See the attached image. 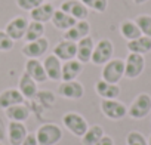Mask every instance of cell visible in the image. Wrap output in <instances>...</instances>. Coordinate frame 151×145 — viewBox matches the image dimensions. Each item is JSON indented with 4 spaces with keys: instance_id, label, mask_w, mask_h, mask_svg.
<instances>
[{
    "instance_id": "6da1fadb",
    "label": "cell",
    "mask_w": 151,
    "mask_h": 145,
    "mask_svg": "<svg viewBox=\"0 0 151 145\" xmlns=\"http://www.w3.org/2000/svg\"><path fill=\"white\" fill-rule=\"evenodd\" d=\"M101 76L102 80L119 85V82L124 77V61L120 58H111L107 64L102 65Z\"/></svg>"
},
{
    "instance_id": "7a4b0ae2",
    "label": "cell",
    "mask_w": 151,
    "mask_h": 145,
    "mask_svg": "<svg viewBox=\"0 0 151 145\" xmlns=\"http://www.w3.org/2000/svg\"><path fill=\"white\" fill-rule=\"evenodd\" d=\"M62 124L67 127L68 132H71L74 136H77V138H82V136L86 133L88 127H89L86 118H85L82 114L76 113V111H68V113H65V114L62 116Z\"/></svg>"
},
{
    "instance_id": "3957f363",
    "label": "cell",
    "mask_w": 151,
    "mask_h": 145,
    "mask_svg": "<svg viewBox=\"0 0 151 145\" xmlns=\"http://www.w3.org/2000/svg\"><path fill=\"white\" fill-rule=\"evenodd\" d=\"M36 138L39 145H55L62 139V130L55 123H45L37 129Z\"/></svg>"
},
{
    "instance_id": "277c9868",
    "label": "cell",
    "mask_w": 151,
    "mask_h": 145,
    "mask_svg": "<svg viewBox=\"0 0 151 145\" xmlns=\"http://www.w3.org/2000/svg\"><path fill=\"white\" fill-rule=\"evenodd\" d=\"M151 113V96L148 93H139L127 108V116L135 120H142Z\"/></svg>"
},
{
    "instance_id": "5b68a950",
    "label": "cell",
    "mask_w": 151,
    "mask_h": 145,
    "mask_svg": "<svg viewBox=\"0 0 151 145\" xmlns=\"http://www.w3.org/2000/svg\"><path fill=\"white\" fill-rule=\"evenodd\" d=\"M114 55V45L110 39H101L95 47H93V53H92V59L91 62L95 65H104L107 64Z\"/></svg>"
},
{
    "instance_id": "8992f818",
    "label": "cell",
    "mask_w": 151,
    "mask_h": 145,
    "mask_svg": "<svg viewBox=\"0 0 151 145\" xmlns=\"http://www.w3.org/2000/svg\"><path fill=\"white\" fill-rule=\"evenodd\" d=\"M145 68V58L139 53H130L124 59V77L129 80L138 79Z\"/></svg>"
},
{
    "instance_id": "52a82bcc",
    "label": "cell",
    "mask_w": 151,
    "mask_h": 145,
    "mask_svg": "<svg viewBox=\"0 0 151 145\" xmlns=\"http://www.w3.org/2000/svg\"><path fill=\"white\" fill-rule=\"evenodd\" d=\"M101 111L110 120H122L127 116V107L117 99H102Z\"/></svg>"
},
{
    "instance_id": "ba28073f",
    "label": "cell",
    "mask_w": 151,
    "mask_h": 145,
    "mask_svg": "<svg viewBox=\"0 0 151 145\" xmlns=\"http://www.w3.org/2000/svg\"><path fill=\"white\" fill-rule=\"evenodd\" d=\"M58 93L59 96L65 98V99H73L77 101L80 98H83L85 95V88L80 82L77 80H71V82H61L59 88H58Z\"/></svg>"
},
{
    "instance_id": "9c48e42d",
    "label": "cell",
    "mask_w": 151,
    "mask_h": 145,
    "mask_svg": "<svg viewBox=\"0 0 151 145\" xmlns=\"http://www.w3.org/2000/svg\"><path fill=\"white\" fill-rule=\"evenodd\" d=\"M47 49H49V40L46 37H42L34 42H27L22 47V55L27 56V59H39L47 52Z\"/></svg>"
},
{
    "instance_id": "30bf717a",
    "label": "cell",
    "mask_w": 151,
    "mask_h": 145,
    "mask_svg": "<svg viewBox=\"0 0 151 145\" xmlns=\"http://www.w3.org/2000/svg\"><path fill=\"white\" fill-rule=\"evenodd\" d=\"M59 9L67 12L68 15H71L77 21L88 19V17H89V9L80 2V0H64V2L61 3Z\"/></svg>"
},
{
    "instance_id": "8fae6325",
    "label": "cell",
    "mask_w": 151,
    "mask_h": 145,
    "mask_svg": "<svg viewBox=\"0 0 151 145\" xmlns=\"http://www.w3.org/2000/svg\"><path fill=\"white\" fill-rule=\"evenodd\" d=\"M27 27H28V21L24 18V17H14L5 27V31L6 34L14 40H21L24 39L25 36V31H27Z\"/></svg>"
},
{
    "instance_id": "7c38bea8",
    "label": "cell",
    "mask_w": 151,
    "mask_h": 145,
    "mask_svg": "<svg viewBox=\"0 0 151 145\" xmlns=\"http://www.w3.org/2000/svg\"><path fill=\"white\" fill-rule=\"evenodd\" d=\"M53 55L58 56L64 62L70 61V59H76V56H77V43L64 39V40H61L55 45Z\"/></svg>"
},
{
    "instance_id": "4fadbf2b",
    "label": "cell",
    "mask_w": 151,
    "mask_h": 145,
    "mask_svg": "<svg viewBox=\"0 0 151 145\" xmlns=\"http://www.w3.org/2000/svg\"><path fill=\"white\" fill-rule=\"evenodd\" d=\"M89 33H91V24L86 19H83V21H77L71 28H68L67 31H64V39L77 43L79 40L88 37Z\"/></svg>"
},
{
    "instance_id": "5bb4252c",
    "label": "cell",
    "mask_w": 151,
    "mask_h": 145,
    "mask_svg": "<svg viewBox=\"0 0 151 145\" xmlns=\"http://www.w3.org/2000/svg\"><path fill=\"white\" fill-rule=\"evenodd\" d=\"M83 65L79 59H70L62 64L61 70V82H71L76 80L83 71Z\"/></svg>"
},
{
    "instance_id": "9a60e30c",
    "label": "cell",
    "mask_w": 151,
    "mask_h": 145,
    "mask_svg": "<svg viewBox=\"0 0 151 145\" xmlns=\"http://www.w3.org/2000/svg\"><path fill=\"white\" fill-rule=\"evenodd\" d=\"M43 67H45V71H46V76L49 80L52 82H59L61 80V70H62V61L55 56L53 53L52 55H47L45 59H43Z\"/></svg>"
},
{
    "instance_id": "2e32d148",
    "label": "cell",
    "mask_w": 151,
    "mask_h": 145,
    "mask_svg": "<svg viewBox=\"0 0 151 145\" xmlns=\"http://www.w3.org/2000/svg\"><path fill=\"white\" fill-rule=\"evenodd\" d=\"M25 74H28L36 83H45L47 80L43 62L39 59H27L25 62Z\"/></svg>"
},
{
    "instance_id": "e0dca14e",
    "label": "cell",
    "mask_w": 151,
    "mask_h": 145,
    "mask_svg": "<svg viewBox=\"0 0 151 145\" xmlns=\"http://www.w3.org/2000/svg\"><path fill=\"white\" fill-rule=\"evenodd\" d=\"M95 92L102 99H117L120 96V86L114 83H108L105 80H98L95 83Z\"/></svg>"
},
{
    "instance_id": "ac0fdd59",
    "label": "cell",
    "mask_w": 151,
    "mask_h": 145,
    "mask_svg": "<svg viewBox=\"0 0 151 145\" xmlns=\"http://www.w3.org/2000/svg\"><path fill=\"white\" fill-rule=\"evenodd\" d=\"M24 96L19 92V89L11 88V89H5L3 92H0V108L6 110L12 105H18V104H24Z\"/></svg>"
},
{
    "instance_id": "d6986e66",
    "label": "cell",
    "mask_w": 151,
    "mask_h": 145,
    "mask_svg": "<svg viewBox=\"0 0 151 145\" xmlns=\"http://www.w3.org/2000/svg\"><path fill=\"white\" fill-rule=\"evenodd\" d=\"M93 47H95V42L91 36L82 39L77 42V56L76 59H79L82 64H88L92 59V53H93Z\"/></svg>"
},
{
    "instance_id": "ffe728a7",
    "label": "cell",
    "mask_w": 151,
    "mask_h": 145,
    "mask_svg": "<svg viewBox=\"0 0 151 145\" xmlns=\"http://www.w3.org/2000/svg\"><path fill=\"white\" fill-rule=\"evenodd\" d=\"M55 8L50 2H45L42 3L40 6H37L36 9H33L30 12V18L31 21H37V22H42V24H46L52 19L53 14H55Z\"/></svg>"
},
{
    "instance_id": "44dd1931",
    "label": "cell",
    "mask_w": 151,
    "mask_h": 145,
    "mask_svg": "<svg viewBox=\"0 0 151 145\" xmlns=\"http://www.w3.org/2000/svg\"><path fill=\"white\" fill-rule=\"evenodd\" d=\"M8 135H9V142L12 145H22L24 139L27 138L28 132L24 123L21 121H11L8 126Z\"/></svg>"
},
{
    "instance_id": "7402d4cb",
    "label": "cell",
    "mask_w": 151,
    "mask_h": 145,
    "mask_svg": "<svg viewBox=\"0 0 151 145\" xmlns=\"http://www.w3.org/2000/svg\"><path fill=\"white\" fill-rule=\"evenodd\" d=\"M50 22H52V25L56 30L67 31L68 28H71L76 22H77V19H74L71 15H68L67 12H64L61 9H56L55 14H53V17H52V19H50Z\"/></svg>"
},
{
    "instance_id": "603a6c76",
    "label": "cell",
    "mask_w": 151,
    "mask_h": 145,
    "mask_svg": "<svg viewBox=\"0 0 151 145\" xmlns=\"http://www.w3.org/2000/svg\"><path fill=\"white\" fill-rule=\"evenodd\" d=\"M126 47H127V50L130 53H139V55L150 53L151 52V37L141 36V37H138L135 40L127 42Z\"/></svg>"
},
{
    "instance_id": "cb8c5ba5",
    "label": "cell",
    "mask_w": 151,
    "mask_h": 145,
    "mask_svg": "<svg viewBox=\"0 0 151 145\" xmlns=\"http://www.w3.org/2000/svg\"><path fill=\"white\" fill-rule=\"evenodd\" d=\"M18 89H19V92L22 93V96L24 98H27V99H31V98H34L36 95H37V83L28 76V74H24L19 77V83H18Z\"/></svg>"
},
{
    "instance_id": "d4e9b609",
    "label": "cell",
    "mask_w": 151,
    "mask_h": 145,
    "mask_svg": "<svg viewBox=\"0 0 151 145\" xmlns=\"http://www.w3.org/2000/svg\"><path fill=\"white\" fill-rule=\"evenodd\" d=\"M5 113H6V117L11 121H21V123H24L30 117V108L27 105H24V104L12 105V107L6 108Z\"/></svg>"
},
{
    "instance_id": "484cf974",
    "label": "cell",
    "mask_w": 151,
    "mask_h": 145,
    "mask_svg": "<svg viewBox=\"0 0 151 145\" xmlns=\"http://www.w3.org/2000/svg\"><path fill=\"white\" fill-rule=\"evenodd\" d=\"M120 34H122V37L126 39L127 42L135 40V39H138V37L142 36V33H141L139 27L136 25L135 19H124V21L120 24Z\"/></svg>"
},
{
    "instance_id": "4316f807",
    "label": "cell",
    "mask_w": 151,
    "mask_h": 145,
    "mask_svg": "<svg viewBox=\"0 0 151 145\" xmlns=\"http://www.w3.org/2000/svg\"><path fill=\"white\" fill-rule=\"evenodd\" d=\"M104 129L102 126L99 124H93V126H89L86 133L82 136V142L83 145H95L98 141H101V138L104 136Z\"/></svg>"
},
{
    "instance_id": "83f0119b",
    "label": "cell",
    "mask_w": 151,
    "mask_h": 145,
    "mask_svg": "<svg viewBox=\"0 0 151 145\" xmlns=\"http://www.w3.org/2000/svg\"><path fill=\"white\" fill-rule=\"evenodd\" d=\"M43 34H45V24L37 22V21H30L27 31H25V36H24V40L25 42H34L37 39H42Z\"/></svg>"
},
{
    "instance_id": "f1b7e54d",
    "label": "cell",
    "mask_w": 151,
    "mask_h": 145,
    "mask_svg": "<svg viewBox=\"0 0 151 145\" xmlns=\"http://www.w3.org/2000/svg\"><path fill=\"white\" fill-rule=\"evenodd\" d=\"M135 22L136 25L139 27L142 36H147V37H151V15L148 14H141L135 18Z\"/></svg>"
},
{
    "instance_id": "f546056e",
    "label": "cell",
    "mask_w": 151,
    "mask_h": 145,
    "mask_svg": "<svg viewBox=\"0 0 151 145\" xmlns=\"http://www.w3.org/2000/svg\"><path fill=\"white\" fill-rule=\"evenodd\" d=\"M80 2L89 9L98 14H104L108 8V0H80Z\"/></svg>"
},
{
    "instance_id": "4dcf8cb0",
    "label": "cell",
    "mask_w": 151,
    "mask_h": 145,
    "mask_svg": "<svg viewBox=\"0 0 151 145\" xmlns=\"http://www.w3.org/2000/svg\"><path fill=\"white\" fill-rule=\"evenodd\" d=\"M126 144L127 145H148V139L141 132L132 130L126 136Z\"/></svg>"
},
{
    "instance_id": "1f68e13d",
    "label": "cell",
    "mask_w": 151,
    "mask_h": 145,
    "mask_svg": "<svg viewBox=\"0 0 151 145\" xmlns=\"http://www.w3.org/2000/svg\"><path fill=\"white\" fill-rule=\"evenodd\" d=\"M15 46V42L6 34L5 30H0V52H9Z\"/></svg>"
},
{
    "instance_id": "d6a6232c",
    "label": "cell",
    "mask_w": 151,
    "mask_h": 145,
    "mask_svg": "<svg viewBox=\"0 0 151 145\" xmlns=\"http://www.w3.org/2000/svg\"><path fill=\"white\" fill-rule=\"evenodd\" d=\"M17 6L22 11L31 12L33 9H36L37 6H40L42 3H45V0H15Z\"/></svg>"
},
{
    "instance_id": "836d02e7",
    "label": "cell",
    "mask_w": 151,
    "mask_h": 145,
    "mask_svg": "<svg viewBox=\"0 0 151 145\" xmlns=\"http://www.w3.org/2000/svg\"><path fill=\"white\" fill-rule=\"evenodd\" d=\"M22 145H39L37 138H36V133H28V135H27V138L24 139Z\"/></svg>"
},
{
    "instance_id": "e575fe53",
    "label": "cell",
    "mask_w": 151,
    "mask_h": 145,
    "mask_svg": "<svg viewBox=\"0 0 151 145\" xmlns=\"http://www.w3.org/2000/svg\"><path fill=\"white\" fill-rule=\"evenodd\" d=\"M95 145H114V141H113V138H111V136L104 135V136L101 138V141H98Z\"/></svg>"
},
{
    "instance_id": "d590c367",
    "label": "cell",
    "mask_w": 151,
    "mask_h": 145,
    "mask_svg": "<svg viewBox=\"0 0 151 145\" xmlns=\"http://www.w3.org/2000/svg\"><path fill=\"white\" fill-rule=\"evenodd\" d=\"M132 2H133L135 5H145L148 0H132Z\"/></svg>"
},
{
    "instance_id": "8d00e7d4",
    "label": "cell",
    "mask_w": 151,
    "mask_h": 145,
    "mask_svg": "<svg viewBox=\"0 0 151 145\" xmlns=\"http://www.w3.org/2000/svg\"><path fill=\"white\" fill-rule=\"evenodd\" d=\"M148 145H151V136L148 138Z\"/></svg>"
},
{
    "instance_id": "74e56055",
    "label": "cell",
    "mask_w": 151,
    "mask_h": 145,
    "mask_svg": "<svg viewBox=\"0 0 151 145\" xmlns=\"http://www.w3.org/2000/svg\"><path fill=\"white\" fill-rule=\"evenodd\" d=\"M46 2H53V0H46Z\"/></svg>"
},
{
    "instance_id": "f35d334b",
    "label": "cell",
    "mask_w": 151,
    "mask_h": 145,
    "mask_svg": "<svg viewBox=\"0 0 151 145\" xmlns=\"http://www.w3.org/2000/svg\"><path fill=\"white\" fill-rule=\"evenodd\" d=\"M0 145H2V144H0Z\"/></svg>"
}]
</instances>
